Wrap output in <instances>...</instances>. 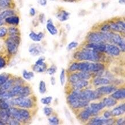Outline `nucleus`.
<instances>
[{
	"label": "nucleus",
	"mask_w": 125,
	"mask_h": 125,
	"mask_svg": "<svg viewBox=\"0 0 125 125\" xmlns=\"http://www.w3.org/2000/svg\"><path fill=\"white\" fill-rule=\"evenodd\" d=\"M6 65V61L5 59L2 56L0 55V69L4 68Z\"/></svg>",
	"instance_id": "a18cd8bd"
},
{
	"label": "nucleus",
	"mask_w": 125,
	"mask_h": 125,
	"mask_svg": "<svg viewBox=\"0 0 125 125\" xmlns=\"http://www.w3.org/2000/svg\"><path fill=\"white\" fill-rule=\"evenodd\" d=\"M5 22L9 25L17 26L20 23V18H19L18 16L14 14V15L11 16L6 18L5 19Z\"/></svg>",
	"instance_id": "6ab92c4d"
},
{
	"label": "nucleus",
	"mask_w": 125,
	"mask_h": 125,
	"mask_svg": "<svg viewBox=\"0 0 125 125\" xmlns=\"http://www.w3.org/2000/svg\"><path fill=\"white\" fill-rule=\"evenodd\" d=\"M79 97L80 99L86 100L89 102L96 100L102 98V96L96 90H92L90 89L85 88L79 91Z\"/></svg>",
	"instance_id": "423d86ee"
},
{
	"label": "nucleus",
	"mask_w": 125,
	"mask_h": 125,
	"mask_svg": "<svg viewBox=\"0 0 125 125\" xmlns=\"http://www.w3.org/2000/svg\"><path fill=\"white\" fill-rule=\"evenodd\" d=\"M78 46V43L77 42H76V41L71 42L69 43L68 46H67V50H68V51H70L72 50L76 49V48Z\"/></svg>",
	"instance_id": "ea45409f"
},
{
	"label": "nucleus",
	"mask_w": 125,
	"mask_h": 125,
	"mask_svg": "<svg viewBox=\"0 0 125 125\" xmlns=\"http://www.w3.org/2000/svg\"><path fill=\"white\" fill-rule=\"evenodd\" d=\"M10 118V114H9L8 109L7 110H0V120L5 123V125H7V122Z\"/></svg>",
	"instance_id": "b1692460"
},
{
	"label": "nucleus",
	"mask_w": 125,
	"mask_h": 125,
	"mask_svg": "<svg viewBox=\"0 0 125 125\" xmlns=\"http://www.w3.org/2000/svg\"><path fill=\"white\" fill-rule=\"evenodd\" d=\"M111 81L109 78L106 77H102L100 76H98L97 77L94 78L92 81V84L94 86H99L106 85L111 84Z\"/></svg>",
	"instance_id": "2eb2a0df"
},
{
	"label": "nucleus",
	"mask_w": 125,
	"mask_h": 125,
	"mask_svg": "<svg viewBox=\"0 0 125 125\" xmlns=\"http://www.w3.org/2000/svg\"><path fill=\"white\" fill-rule=\"evenodd\" d=\"M8 36H20V32L16 26H11L8 28Z\"/></svg>",
	"instance_id": "c756f323"
},
{
	"label": "nucleus",
	"mask_w": 125,
	"mask_h": 125,
	"mask_svg": "<svg viewBox=\"0 0 125 125\" xmlns=\"http://www.w3.org/2000/svg\"><path fill=\"white\" fill-rule=\"evenodd\" d=\"M110 43L115 44L121 49L122 52H124L125 50V39L119 33L112 32L111 38H110Z\"/></svg>",
	"instance_id": "6e6552de"
},
{
	"label": "nucleus",
	"mask_w": 125,
	"mask_h": 125,
	"mask_svg": "<svg viewBox=\"0 0 125 125\" xmlns=\"http://www.w3.org/2000/svg\"><path fill=\"white\" fill-rule=\"evenodd\" d=\"M52 99H53L52 97L49 96L42 97V98L41 99V102L42 103V104H43L46 105H49L50 104H51V103H52Z\"/></svg>",
	"instance_id": "e433bc0d"
},
{
	"label": "nucleus",
	"mask_w": 125,
	"mask_h": 125,
	"mask_svg": "<svg viewBox=\"0 0 125 125\" xmlns=\"http://www.w3.org/2000/svg\"><path fill=\"white\" fill-rule=\"evenodd\" d=\"M111 113L113 117H118L124 115L125 113V104L124 103L114 108L111 111Z\"/></svg>",
	"instance_id": "f3484780"
},
{
	"label": "nucleus",
	"mask_w": 125,
	"mask_h": 125,
	"mask_svg": "<svg viewBox=\"0 0 125 125\" xmlns=\"http://www.w3.org/2000/svg\"><path fill=\"white\" fill-rule=\"evenodd\" d=\"M20 42V36H9L6 38L5 44L9 55H14L17 54Z\"/></svg>",
	"instance_id": "39448f33"
},
{
	"label": "nucleus",
	"mask_w": 125,
	"mask_h": 125,
	"mask_svg": "<svg viewBox=\"0 0 125 125\" xmlns=\"http://www.w3.org/2000/svg\"><path fill=\"white\" fill-rule=\"evenodd\" d=\"M10 116L21 123H27L31 119V113L29 109L10 106L8 108Z\"/></svg>",
	"instance_id": "f03ea898"
},
{
	"label": "nucleus",
	"mask_w": 125,
	"mask_h": 125,
	"mask_svg": "<svg viewBox=\"0 0 125 125\" xmlns=\"http://www.w3.org/2000/svg\"><path fill=\"white\" fill-rule=\"evenodd\" d=\"M102 102L104 103L105 107L111 108V107H114L118 104V101L115 100L111 96L108 97H104L103 99Z\"/></svg>",
	"instance_id": "5701e85b"
},
{
	"label": "nucleus",
	"mask_w": 125,
	"mask_h": 125,
	"mask_svg": "<svg viewBox=\"0 0 125 125\" xmlns=\"http://www.w3.org/2000/svg\"><path fill=\"white\" fill-rule=\"evenodd\" d=\"M43 113L44 114L46 115V116L49 117L50 116L52 115V114L54 113V110L51 107L49 106H46L43 108Z\"/></svg>",
	"instance_id": "4c0bfd02"
},
{
	"label": "nucleus",
	"mask_w": 125,
	"mask_h": 125,
	"mask_svg": "<svg viewBox=\"0 0 125 125\" xmlns=\"http://www.w3.org/2000/svg\"><path fill=\"white\" fill-rule=\"evenodd\" d=\"M115 119L110 118L105 119L102 116H92L88 121V124L91 125H110L115 123Z\"/></svg>",
	"instance_id": "0eeeda50"
},
{
	"label": "nucleus",
	"mask_w": 125,
	"mask_h": 125,
	"mask_svg": "<svg viewBox=\"0 0 125 125\" xmlns=\"http://www.w3.org/2000/svg\"><path fill=\"white\" fill-rule=\"evenodd\" d=\"M14 85V78H10L2 86H0V90L1 92L5 91H8Z\"/></svg>",
	"instance_id": "a878e982"
},
{
	"label": "nucleus",
	"mask_w": 125,
	"mask_h": 125,
	"mask_svg": "<svg viewBox=\"0 0 125 125\" xmlns=\"http://www.w3.org/2000/svg\"><path fill=\"white\" fill-rule=\"evenodd\" d=\"M39 92L41 94H45L47 92V87H46V83L43 80L40 81L39 84Z\"/></svg>",
	"instance_id": "f704fd0d"
},
{
	"label": "nucleus",
	"mask_w": 125,
	"mask_h": 125,
	"mask_svg": "<svg viewBox=\"0 0 125 125\" xmlns=\"http://www.w3.org/2000/svg\"><path fill=\"white\" fill-rule=\"evenodd\" d=\"M44 35L42 32H39L36 33L34 31H31L29 34V37L32 41L35 42H39L43 38H44Z\"/></svg>",
	"instance_id": "aec40b11"
},
{
	"label": "nucleus",
	"mask_w": 125,
	"mask_h": 125,
	"mask_svg": "<svg viewBox=\"0 0 125 125\" xmlns=\"http://www.w3.org/2000/svg\"><path fill=\"white\" fill-rule=\"evenodd\" d=\"M46 29L47 31L50 33L51 35H55L58 33V30L57 27L54 24L52 21L51 19H49L47 21L46 23Z\"/></svg>",
	"instance_id": "412c9836"
},
{
	"label": "nucleus",
	"mask_w": 125,
	"mask_h": 125,
	"mask_svg": "<svg viewBox=\"0 0 125 125\" xmlns=\"http://www.w3.org/2000/svg\"><path fill=\"white\" fill-rule=\"evenodd\" d=\"M7 125H21V123L20 122H19L16 119H14L13 118H12L10 117L9 118V119L8 120L7 122Z\"/></svg>",
	"instance_id": "37998d69"
},
{
	"label": "nucleus",
	"mask_w": 125,
	"mask_h": 125,
	"mask_svg": "<svg viewBox=\"0 0 125 125\" xmlns=\"http://www.w3.org/2000/svg\"><path fill=\"white\" fill-rule=\"evenodd\" d=\"M115 124L118 125H124L125 124V117H121L118 119L115 120Z\"/></svg>",
	"instance_id": "c03bdc74"
},
{
	"label": "nucleus",
	"mask_w": 125,
	"mask_h": 125,
	"mask_svg": "<svg viewBox=\"0 0 125 125\" xmlns=\"http://www.w3.org/2000/svg\"><path fill=\"white\" fill-rule=\"evenodd\" d=\"M79 80H80V79L79 76H78L77 72L70 73L68 76V83L70 85L74 84V83L77 82Z\"/></svg>",
	"instance_id": "c85d7f7f"
},
{
	"label": "nucleus",
	"mask_w": 125,
	"mask_h": 125,
	"mask_svg": "<svg viewBox=\"0 0 125 125\" xmlns=\"http://www.w3.org/2000/svg\"><path fill=\"white\" fill-rule=\"evenodd\" d=\"M117 88L115 85H103L99 86L96 90L102 96H103L108 95L111 94L112 93H113L115 90H116Z\"/></svg>",
	"instance_id": "f8f14e48"
},
{
	"label": "nucleus",
	"mask_w": 125,
	"mask_h": 125,
	"mask_svg": "<svg viewBox=\"0 0 125 125\" xmlns=\"http://www.w3.org/2000/svg\"><path fill=\"white\" fill-rule=\"evenodd\" d=\"M117 101L123 100L125 98V89L124 88H117L113 93H112L110 96Z\"/></svg>",
	"instance_id": "a211bd4d"
},
{
	"label": "nucleus",
	"mask_w": 125,
	"mask_h": 125,
	"mask_svg": "<svg viewBox=\"0 0 125 125\" xmlns=\"http://www.w3.org/2000/svg\"><path fill=\"white\" fill-rule=\"evenodd\" d=\"M83 109L78 114V118L82 122H86L92 117V113L88 106Z\"/></svg>",
	"instance_id": "4468645a"
},
{
	"label": "nucleus",
	"mask_w": 125,
	"mask_h": 125,
	"mask_svg": "<svg viewBox=\"0 0 125 125\" xmlns=\"http://www.w3.org/2000/svg\"><path fill=\"white\" fill-rule=\"evenodd\" d=\"M89 80H81L78 81L77 82L73 84H71L72 88L73 90H78L80 91L86 88L89 86Z\"/></svg>",
	"instance_id": "dca6fc26"
},
{
	"label": "nucleus",
	"mask_w": 125,
	"mask_h": 125,
	"mask_svg": "<svg viewBox=\"0 0 125 125\" xmlns=\"http://www.w3.org/2000/svg\"><path fill=\"white\" fill-rule=\"evenodd\" d=\"M39 19V21L41 22L42 23H44V21H45V16H44V14H40Z\"/></svg>",
	"instance_id": "8fccbe9b"
},
{
	"label": "nucleus",
	"mask_w": 125,
	"mask_h": 125,
	"mask_svg": "<svg viewBox=\"0 0 125 125\" xmlns=\"http://www.w3.org/2000/svg\"><path fill=\"white\" fill-rule=\"evenodd\" d=\"M9 102L10 106L29 110L34 108L36 104L35 99H33V97L31 96L27 97L19 96L13 97L9 100Z\"/></svg>",
	"instance_id": "7ed1b4c3"
},
{
	"label": "nucleus",
	"mask_w": 125,
	"mask_h": 125,
	"mask_svg": "<svg viewBox=\"0 0 125 125\" xmlns=\"http://www.w3.org/2000/svg\"><path fill=\"white\" fill-rule=\"evenodd\" d=\"M66 1H69V2H72V1H74L75 0H65Z\"/></svg>",
	"instance_id": "6e6d98bb"
},
{
	"label": "nucleus",
	"mask_w": 125,
	"mask_h": 125,
	"mask_svg": "<svg viewBox=\"0 0 125 125\" xmlns=\"http://www.w3.org/2000/svg\"><path fill=\"white\" fill-rule=\"evenodd\" d=\"M111 31L116 33H124L125 30V24L123 20H118L111 21L109 23Z\"/></svg>",
	"instance_id": "1a4fd4ad"
},
{
	"label": "nucleus",
	"mask_w": 125,
	"mask_h": 125,
	"mask_svg": "<svg viewBox=\"0 0 125 125\" xmlns=\"http://www.w3.org/2000/svg\"><path fill=\"white\" fill-rule=\"evenodd\" d=\"M38 2L40 5L44 6L47 5V0H38Z\"/></svg>",
	"instance_id": "09e8293b"
},
{
	"label": "nucleus",
	"mask_w": 125,
	"mask_h": 125,
	"mask_svg": "<svg viewBox=\"0 0 125 125\" xmlns=\"http://www.w3.org/2000/svg\"><path fill=\"white\" fill-rule=\"evenodd\" d=\"M60 81L62 86L65 85L66 83V70L64 68H62L60 75Z\"/></svg>",
	"instance_id": "c9c22d12"
},
{
	"label": "nucleus",
	"mask_w": 125,
	"mask_h": 125,
	"mask_svg": "<svg viewBox=\"0 0 125 125\" xmlns=\"http://www.w3.org/2000/svg\"><path fill=\"white\" fill-rule=\"evenodd\" d=\"M121 52L122 51L121 49H119V47L115 45V44L110 43H105L104 53L113 56V57H119L121 55Z\"/></svg>",
	"instance_id": "9d476101"
},
{
	"label": "nucleus",
	"mask_w": 125,
	"mask_h": 125,
	"mask_svg": "<svg viewBox=\"0 0 125 125\" xmlns=\"http://www.w3.org/2000/svg\"><path fill=\"white\" fill-rule=\"evenodd\" d=\"M104 52L84 48L81 50L76 51L73 54V58L76 61H88L102 62L104 59Z\"/></svg>",
	"instance_id": "f257e3e1"
},
{
	"label": "nucleus",
	"mask_w": 125,
	"mask_h": 125,
	"mask_svg": "<svg viewBox=\"0 0 125 125\" xmlns=\"http://www.w3.org/2000/svg\"><path fill=\"white\" fill-rule=\"evenodd\" d=\"M105 43H88L85 46V48L94 50L99 51L104 53L105 49Z\"/></svg>",
	"instance_id": "ddd939ff"
},
{
	"label": "nucleus",
	"mask_w": 125,
	"mask_h": 125,
	"mask_svg": "<svg viewBox=\"0 0 125 125\" xmlns=\"http://www.w3.org/2000/svg\"><path fill=\"white\" fill-rule=\"evenodd\" d=\"M10 107L9 100L0 98V110H7Z\"/></svg>",
	"instance_id": "72a5a7b5"
},
{
	"label": "nucleus",
	"mask_w": 125,
	"mask_h": 125,
	"mask_svg": "<svg viewBox=\"0 0 125 125\" xmlns=\"http://www.w3.org/2000/svg\"><path fill=\"white\" fill-rule=\"evenodd\" d=\"M34 73L33 72L27 71V70L24 69L22 73V76L25 80L27 81H30L32 78L34 77Z\"/></svg>",
	"instance_id": "7c9ffc66"
},
{
	"label": "nucleus",
	"mask_w": 125,
	"mask_h": 125,
	"mask_svg": "<svg viewBox=\"0 0 125 125\" xmlns=\"http://www.w3.org/2000/svg\"><path fill=\"white\" fill-rule=\"evenodd\" d=\"M101 32H108L111 31V28L109 23L105 24L103 25L102 27L100 28Z\"/></svg>",
	"instance_id": "79ce46f5"
},
{
	"label": "nucleus",
	"mask_w": 125,
	"mask_h": 125,
	"mask_svg": "<svg viewBox=\"0 0 125 125\" xmlns=\"http://www.w3.org/2000/svg\"><path fill=\"white\" fill-rule=\"evenodd\" d=\"M50 83L52 85V86H54L56 84V80H55V78L54 77V76H51V78H50Z\"/></svg>",
	"instance_id": "603ef678"
},
{
	"label": "nucleus",
	"mask_w": 125,
	"mask_h": 125,
	"mask_svg": "<svg viewBox=\"0 0 125 125\" xmlns=\"http://www.w3.org/2000/svg\"><path fill=\"white\" fill-rule=\"evenodd\" d=\"M30 14L31 16H34L36 14V10H35V8H31L30 10Z\"/></svg>",
	"instance_id": "3c124183"
},
{
	"label": "nucleus",
	"mask_w": 125,
	"mask_h": 125,
	"mask_svg": "<svg viewBox=\"0 0 125 125\" xmlns=\"http://www.w3.org/2000/svg\"><path fill=\"white\" fill-rule=\"evenodd\" d=\"M50 1H54V0H50Z\"/></svg>",
	"instance_id": "4d7b16f0"
},
{
	"label": "nucleus",
	"mask_w": 125,
	"mask_h": 125,
	"mask_svg": "<svg viewBox=\"0 0 125 125\" xmlns=\"http://www.w3.org/2000/svg\"><path fill=\"white\" fill-rule=\"evenodd\" d=\"M8 33V29L6 27H0V38L6 36Z\"/></svg>",
	"instance_id": "a19ab883"
},
{
	"label": "nucleus",
	"mask_w": 125,
	"mask_h": 125,
	"mask_svg": "<svg viewBox=\"0 0 125 125\" xmlns=\"http://www.w3.org/2000/svg\"><path fill=\"white\" fill-rule=\"evenodd\" d=\"M32 69L33 72H36V73H44V72H46V70H47V65L45 62L42 65H36L35 63L32 66Z\"/></svg>",
	"instance_id": "393cba45"
},
{
	"label": "nucleus",
	"mask_w": 125,
	"mask_h": 125,
	"mask_svg": "<svg viewBox=\"0 0 125 125\" xmlns=\"http://www.w3.org/2000/svg\"><path fill=\"white\" fill-rule=\"evenodd\" d=\"M57 71V67L55 65H51L50 67L47 69L46 72L47 74H49L50 76H53Z\"/></svg>",
	"instance_id": "58836bf2"
},
{
	"label": "nucleus",
	"mask_w": 125,
	"mask_h": 125,
	"mask_svg": "<svg viewBox=\"0 0 125 125\" xmlns=\"http://www.w3.org/2000/svg\"><path fill=\"white\" fill-rule=\"evenodd\" d=\"M69 17L70 13H69L65 10H63V9L59 11L56 14V17L58 19V20H59L61 22H64L65 21H67L69 19Z\"/></svg>",
	"instance_id": "4be33fe9"
},
{
	"label": "nucleus",
	"mask_w": 125,
	"mask_h": 125,
	"mask_svg": "<svg viewBox=\"0 0 125 125\" xmlns=\"http://www.w3.org/2000/svg\"><path fill=\"white\" fill-rule=\"evenodd\" d=\"M112 32H90L86 36V41L88 43H107L109 42Z\"/></svg>",
	"instance_id": "20e7f679"
},
{
	"label": "nucleus",
	"mask_w": 125,
	"mask_h": 125,
	"mask_svg": "<svg viewBox=\"0 0 125 125\" xmlns=\"http://www.w3.org/2000/svg\"><path fill=\"white\" fill-rule=\"evenodd\" d=\"M48 121H49V124L52 125H58L60 123V120L59 119L58 116L57 115L50 116L48 118Z\"/></svg>",
	"instance_id": "2f4dec72"
},
{
	"label": "nucleus",
	"mask_w": 125,
	"mask_h": 125,
	"mask_svg": "<svg viewBox=\"0 0 125 125\" xmlns=\"http://www.w3.org/2000/svg\"><path fill=\"white\" fill-rule=\"evenodd\" d=\"M16 14V11L13 9H6L0 12V20L5 21V19L11 16Z\"/></svg>",
	"instance_id": "bb28decb"
},
{
	"label": "nucleus",
	"mask_w": 125,
	"mask_h": 125,
	"mask_svg": "<svg viewBox=\"0 0 125 125\" xmlns=\"http://www.w3.org/2000/svg\"><path fill=\"white\" fill-rule=\"evenodd\" d=\"M46 58L44 57H41L38 59V60L35 62V64L36 65H42V64L44 63L45 62Z\"/></svg>",
	"instance_id": "de8ad7c7"
},
{
	"label": "nucleus",
	"mask_w": 125,
	"mask_h": 125,
	"mask_svg": "<svg viewBox=\"0 0 125 125\" xmlns=\"http://www.w3.org/2000/svg\"><path fill=\"white\" fill-rule=\"evenodd\" d=\"M119 4H124L125 2V0H119Z\"/></svg>",
	"instance_id": "864d4df0"
},
{
	"label": "nucleus",
	"mask_w": 125,
	"mask_h": 125,
	"mask_svg": "<svg viewBox=\"0 0 125 125\" xmlns=\"http://www.w3.org/2000/svg\"><path fill=\"white\" fill-rule=\"evenodd\" d=\"M32 94V91L31 87L29 85L25 84L23 85V89H22L21 92L20 96L22 97H27L31 96Z\"/></svg>",
	"instance_id": "cd10ccee"
},
{
	"label": "nucleus",
	"mask_w": 125,
	"mask_h": 125,
	"mask_svg": "<svg viewBox=\"0 0 125 125\" xmlns=\"http://www.w3.org/2000/svg\"><path fill=\"white\" fill-rule=\"evenodd\" d=\"M103 117L105 119H108V118H111L112 116V114L111 113V111H109V110H105L103 112Z\"/></svg>",
	"instance_id": "49530a36"
},
{
	"label": "nucleus",
	"mask_w": 125,
	"mask_h": 125,
	"mask_svg": "<svg viewBox=\"0 0 125 125\" xmlns=\"http://www.w3.org/2000/svg\"><path fill=\"white\" fill-rule=\"evenodd\" d=\"M10 74L7 73L0 74V86H2L5 83H6L10 78Z\"/></svg>",
	"instance_id": "473e14b6"
},
{
	"label": "nucleus",
	"mask_w": 125,
	"mask_h": 125,
	"mask_svg": "<svg viewBox=\"0 0 125 125\" xmlns=\"http://www.w3.org/2000/svg\"><path fill=\"white\" fill-rule=\"evenodd\" d=\"M5 125V123L4 122H2L0 120V125Z\"/></svg>",
	"instance_id": "5fc2aeb1"
},
{
	"label": "nucleus",
	"mask_w": 125,
	"mask_h": 125,
	"mask_svg": "<svg viewBox=\"0 0 125 125\" xmlns=\"http://www.w3.org/2000/svg\"><path fill=\"white\" fill-rule=\"evenodd\" d=\"M28 51L30 54L33 57H37L41 55L45 52L44 47L41 44L38 43H32L28 48Z\"/></svg>",
	"instance_id": "9b49d317"
}]
</instances>
